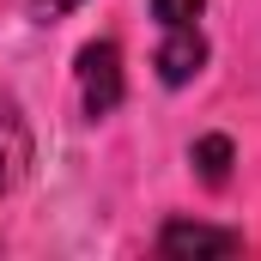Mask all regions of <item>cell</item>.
Masks as SVG:
<instances>
[{
    "mask_svg": "<svg viewBox=\"0 0 261 261\" xmlns=\"http://www.w3.org/2000/svg\"><path fill=\"white\" fill-rule=\"evenodd\" d=\"M79 97L91 116H110L122 103V49L116 43H91L79 55Z\"/></svg>",
    "mask_w": 261,
    "mask_h": 261,
    "instance_id": "cell-1",
    "label": "cell"
},
{
    "mask_svg": "<svg viewBox=\"0 0 261 261\" xmlns=\"http://www.w3.org/2000/svg\"><path fill=\"white\" fill-rule=\"evenodd\" d=\"M37 12H67V6H79V0H31Z\"/></svg>",
    "mask_w": 261,
    "mask_h": 261,
    "instance_id": "cell-8",
    "label": "cell"
},
{
    "mask_svg": "<svg viewBox=\"0 0 261 261\" xmlns=\"http://www.w3.org/2000/svg\"><path fill=\"white\" fill-rule=\"evenodd\" d=\"M206 61V43H200L195 24H176V31H164V49H158V79L164 85H189Z\"/></svg>",
    "mask_w": 261,
    "mask_h": 261,
    "instance_id": "cell-2",
    "label": "cell"
},
{
    "mask_svg": "<svg viewBox=\"0 0 261 261\" xmlns=\"http://www.w3.org/2000/svg\"><path fill=\"white\" fill-rule=\"evenodd\" d=\"M0 146H6V152H24V128H18V116H12L6 97H0Z\"/></svg>",
    "mask_w": 261,
    "mask_h": 261,
    "instance_id": "cell-6",
    "label": "cell"
},
{
    "mask_svg": "<svg viewBox=\"0 0 261 261\" xmlns=\"http://www.w3.org/2000/svg\"><path fill=\"white\" fill-rule=\"evenodd\" d=\"M18 164H24V152H6V146H0V195L18 182Z\"/></svg>",
    "mask_w": 261,
    "mask_h": 261,
    "instance_id": "cell-7",
    "label": "cell"
},
{
    "mask_svg": "<svg viewBox=\"0 0 261 261\" xmlns=\"http://www.w3.org/2000/svg\"><path fill=\"white\" fill-rule=\"evenodd\" d=\"M200 6H206V0H152V18H158L164 31H176V24H195Z\"/></svg>",
    "mask_w": 261,
    "mask_h": 261,
    "instance_id": "cell-5",
    "label": "cell"
},
{
    "mask_svg": "<svg viewBox=\"0 0 261 261\" xmlns=\"http://www.w3.org/2000/svg\"><path fill=\"white\" fill-rule=\"evenodd\" d=\"M158 249L164 255H237L243 237L237 231H213V225H164L158 231Z\"/></svg>",
    "mask_w": 261,
    "mask_h": 261,
    "instance_id": "cell-3",
    "label": "cell"
},
{
    "mask_svg": "<svg viewBox=\"0 0 261 261\" xmlns=\"http://www.w3.org/2000/svg\"><path fill=\"white\" fill-rule=\"evenodd\" d=\"M195 164L206 182H225V170H231V140L225 134H206V140H195Z\"/></svg>",
    "mask_w": 261,
    "mask_h": 261,
    "instance_id": "cell-4",
    "label": "cell"
}]
</instances>
